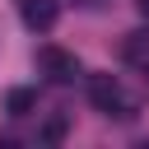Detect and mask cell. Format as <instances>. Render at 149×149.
<instances>
[{
	"label": "cell",
	"instance_id": "1",
	"mask_svg": "<svg viewBox=\"0 0 149 149\" xmlns=\"http://www.w3.org/2000/svg\"><path fill=\"white\" fill-rule=\"evenodd\" d=\"M37 70H42L51 84H74V79L84 74L79 56H74V51H65V47H56V42L37 47Z\"/></svg>",
	"mask_w": 149,
	"mask_h": 149
},
{
	"label": "cell",
	"instance_id": "2",
	"mask_svg": "<svg viewBox=\"0 0 149 149\" xmlns=\"http://www.w3.org/2000/svg\"><path fill=\"white\" fill-rule=\"evenodd\" d=\"M88 102L107 116H130V98L116 84V74H88Z\"/></svg>",
	"mask_w": 149,
	"mask_h": 149
},
{
	"label": "cell",
	"instance_id": "3",
	"mask_svg": "<svg viewBox=\"0 0 149 149\" xmlns=\"http://www.w3.org/2000/svg\"><path fill=\"white\" fill-rule=\"evenodd\" d=\"M19 19H23L33 33H47V28H56V19H61V0H19Z\"/></svg>",
	"mask_w": 149,
	"mask_h": 149
},
{
	"label": "cell",
	"instance_id": "4",
	"mask_svg": "<svg viewBox=\"0 0 149 149\" xmlns=\"http://www.w3.org/2000/svg\"><path fill=\"white\" fill-rule=\"evenodd\" d=\"M121 61L149 74V28H144V33H130V37L121 42Z\"/></svg>",
	"mask_w": 149,
	"mask_h": 149
},
{
	"label": "cell",
	"instance_id": "5",
	"mask_svg": "<svg viewBox=\"0 0 149 149\" xmlns=\"http://www.w3.org/2000/svg\"><path fill=\"white\" fill-rule=\"evenodd\" d=\"M33 107H37V88H9L5 93V112L9 116H28Z\"/></svg>",
	"mask_w": 149,
	"mask_h": 149
},
{
	"label": "cell",
	"instance_id": "6",
	"mask_svg": "<svg viewBox=\"0 0 149 149\" xmlns=\"http://www.w3.org/2000/svg\"><path fill=\"white\" fill-rule=\"evenodd\" d=\"M37 140H42V144H61V140H65V116H56V121H47V126L37 130Z\"/></svg>",
	"mask_w": 149,
	"mask_h": 149
},
{
	"label": "cell",
	"instance_id": "7",
	"mask_svg": "<svg viewBox=\"0 0 149 149\" xmlns=\"http://www.w3.org/2000/svg\"><path fill=\"white\" fill-rule=\"evenodd\" d=\"M135 9H140V19L149 23V0H135Z\"/></svg>",
	"mask_w": 149,
	"mask_h": 149
}]
</instances>
